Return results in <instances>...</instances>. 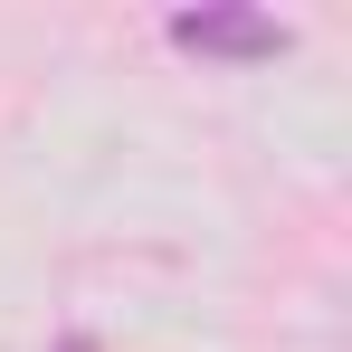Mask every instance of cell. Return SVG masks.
I'll use <instances>...</instances> for the list:
<instances>
[{"mask_svg":"<svg viewBox=\"0 0 352 352\" xmlns=\"http://www.w3.org/2000/svg\"><path fill=\"white\" fill-rule=\"evenodd\" d=\"M295 29L276 10H248V0H219V10H172V48L190 58H276Z\"/></svg>","mask_w":352,"mask_h":352,"instance_id":"1","label":"cell"},{"mask_svg":"<svg viewBox=\"0 0 352 352\" xmlns=\"http://www.w3.org/2000/svg\"><path fill=\"white\" fill-rule=\"evenodd\" d=\"M58 352H96V343H86V333H67V343H58Z\"/></svg>","mask_w":352,"mask_h":352,"instance_id":"2","label":"cell"}]
</instances>
